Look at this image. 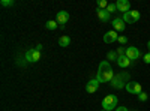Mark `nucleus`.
<instances>
[{
  "label": "nucleus",
  "instance_id": "4468645a",
  "mask_svg": "<svg viewBox=\"0 0 150 111\" xmlns=\"http://www.w3.org/2000/svg\"><path fill=\"white\" fill-rule=\"evenodd\" d=\"M57 44H59L62 48L69 47V44H71V38H69V36H60L59 41H57Z\"/></svg>",
  "mask_w": 150,
  "mask_h": 111
},
{
  "label": "nucleus",
  "instance_id": "dca6fc26",
  "mask_svg": "<svg viewBox=\"0 0 150 111\" xmlns=\"http://www.w3.org/2000/svg\"><path fill=\"white\" fill-rule=\"evenodd\" d=\"M129 15H131V21L132 23H137L140 20V17H141L138 11H129Z\"/></svg>",
  "mask_w": 150,
  "mask_h": 111
},
{
  "label": "nucleus",
  "instance_id": "6ab92c4d",
  "mask_svg": "<svg viewBox=\"0 0 150 111\" xmlns=\"http://www.w3.org/2000/svg\"><path fill=\"white\" fill-rule=\"evenodd\" d=\"M0 3H2V6H5V8H9V6H14L15 5L14 0H2Z\"/></svg>",
  "mask_w": 150,
  "mask_h": 111
},
{
  "label": "nucleus",
  "instance_id": "bb28decb",
  "mask_svg": "<svg viewBox=\"0 0 150 111\" xmlns=\"http://www.w3.org/2000/svg\"><path fill=\"white\" fill-rule=\"evenodd\" d=\"M147 47H149V53H150V41L147 42Z\"/></svg>",
  "mask_w": 150,
  "mask_h": 111
},
{
  "label": "nucleus",
  "instance_id": "aec40b11",
  "mask_svg": "<svg viewBox=\"0 0 150 111\" xmlns=\"http://www.w3.org/2000/svg\"><path fill=\"white\" fill-rule=\"evenodd\" d=\"M147 99H149V95H147L146 92H141V93L138 95V101H140V102H146Z\"/></svg>",
  "mask_w": 150,
  "mask_h": 111
},
{
  "label": "nucleus",
  "instance_id": "20e7f679",
  "mask_svg": "<svg viewBox=\"0 0 150 111\" xmlns=\"http://www.w3.org/2000/svg\"><path fill=\"white\" fill-rule=\"evenodd\" d=\"M24 57H26V60L29 62V63H36V62L41 60V51H38L36 48H32V50L26 51Z\"/></svg>",
  "mask_w": 150,
  "mask_h": 111
},
{
  "label": "nucleus",
  "instance_id": "5701e85b",
  "mask_svg": "<svg viewBox=\"0 0 150 111\" xmlns=\"http://www.w3.org/2000/svg\"><path fill=\"white\" fill-rule=\"evenodd\" d=\"M122 45H125V44H126L128 42V38H126V36H119V39H117Z\"/></svg>",
  "mask_w": 150,
  "mask_h": 111
},
{
  "label": "nucleus",
  "instance_id": "4be33fe9",
  "mask_svg": "<svg viewBox=\"0 0 150 111\" xmlns=\"http://www.w3.org/2000/svg\"><path fill=\"white\" fill-rule=\"evenodd\" d=\"M117 56H119V57H120V56H126V48H125V47L117 48Z\"/></svg>",
  "mask_w": 150,
  "mask_h": 111
},
{
  "label": "nucleus",
  "instance_id": "423d86ee",
  "mask_svg": "<svg viewBox=\"0 0 150 111\" xmlns=\"http://www.w3.org/2000/svg\"><path fill=\"white\" fill-rule=\"evenodd\" d=\"M140 56H141V53H140V50L137 47H134V45H131V47H128L126 48V57L132 62V60H137V59H140Z\"/></svg>",
  "mask_w": 150,
  "mask_h": 111
},
{
  "label": "nucleus",
  "instance_id": "1a4fd4ad",
  "mask_svg": "<svg viewBox=\"0 0 150 111\" xmlns=\"http://www.w3.org/2000/svg\"><path fill=\"white\" fill-rule=\"evenodd\" d=\"M112 27H114L116 32H123L125 29H126V23L123 21L122 17H117V18L112 20Z\"/></svg>",
  "mask_w": 150,
  "mask_h": 111
},
{
  "label": "nucleus",
  "instance_id": "b1692460",
  "mask_svg": "<svg viewBox=\"0 0 150 111\" xmlns=\"http://www.w3.org/2000/svg\"><path fill=\"white\" fill-rule=\"evenodd\" d=\"M143 60H144V63H147V65H149V63H150V53L144 54V56H143Z\"/></svg>",
  "mask_w": 150,
  "mask_h": 111
},
{
  "label": "nucleus",
  "instance_id": "39448f33",
  "mask_svg": "<svg viewBox=\"0 0 150 111\" xmlns=\"http://www.w3.org/2000/svg\"><path fill=\"white\" fill-rule=\"evenodd\" d=\"M125 90H126L128 93H132V95H140L143 90H141V84L137 83V81H129L126 84V87H125Z\"/></svg>",
  "mask_w": 150,
  "mask_h": 111
},
{
  "label": "nucleus",
  "instance_id": "2eb2a0df",
  "mask_svg": "<svg viewBox=\"0 0 150 111\" xmlns=\"http://www.w3.org/2000/svg\"><path fill=\"white\" fill-rule=\"evenodd\" d=\"M45 29H48V30H56V29H57V21H54V20L47 21V23H45Z\"/></svg>",
  "mask_w": 150,
  "mask_h": 111
},
{
  "label": "nucleus",
  "instance_id": "a878e982",
  "mask_svg": "<svg viewBox=\"0 0 150 111\" xmlns=\"http://www.w3.org/2000/svg\"><path fill=\"white\" fill-rule=\"evenodd\" d=\"M36 50L41 51V50H42V44H38V45H36Z\"/></svg>",
  "mask_w": 150,
  "mask_h": 111
},
{
  "label": "nucleus",
  "instance_id": "393cba45",
  "mask_svg": "<svg viewBox=\"0 0 150 111\" xmlns=\"http://www.w3.org/2000/svg\"><path fill=\"white\" fill-rule=\"evenodd\" d=\"M114 111H128V108L126 107H117Z\"/></svg>",
  "mask_w": 150,
  "mask_h": 111
},
{
  "label": "nucleus",
  "instance_id": "f3484780",
  "mask_svg": "<svg viewBox=\"0 0 150 111\" xmlns=\"http://www.w3.org/2000/svg\"><path fill=\"white\" fill-rule=\"evenodd\" d=\"M117 59H119V56H117L116 51H110V53L107 54V60H108V62H117Z\"/></svg>",
  "mask_w": 150,
  "mask_h": 111
},
{
  "label": "nucleus",
  "instance_id": "412c9836",
  "mask_svg": "<svg viewBox=\"0 0 150 111\" xmlns=\"http://www.w3.org/2000/svg\"><path fill=\"white\" fill-rule=\"evenodd\" d=\"M107 11L110 12V14H112V12H116V11H117L116 3H110V5H108V8H107Z\"/></svg>",
  "mask_w": 150,
  "mask_h": 111
},
{
  "label": "nucleus",
  "instance_id": "9d476101",
  "mask_svg": "<svg viewBox=\"0 0 150 111\" xmlns=\"http://www.w3.org/2000/svg\"><path fill=\"white\" fill-rule=\"evenodd\" d=\"M117 39H119V35H117L116 30H110V32H107L104 35V42L105 44H112V42H116Z\"/></svg>",
  "mask_w": 150,
  "mask_h": 111
},
{
  "label": "nucleus",
  "instance_id": "6e6552de",
  "mask_svg": "<svg viewBox=\"0 0 150 111\" xmlns=\"http://www.w3.org/2000/svg\"><path fill=\"white\" fill-rule=\"evenodd\" d=\"M99 84H101V83H99L96 78L90 80L89 83L86 84V92H87V93H96L98 89H99Z\"/></svg>",
  "mask_w": 150,
  "mask_h": 111
},
{
  "label": "nucleus",
  "instance_id": "f257e3e1",
  "mask_svg": "<svg viewBox=\"0 0 150 111\" xmlns=\"http://www.w3.org/2000/svg\"><path fill=\"white\" fill-rule=\"evenodd\" d=\"M112 77H114V72H112V68L110 65L108 60H104L99 63V68H98V75H96V80L99 83H111Z\"/></svg>",
  "mask_w": 150,
  "mask_h": 111
},
{
  "label": "nucleus",
  "instance_id": "ddd939ff",
  "mask_svg": "<svg viewBox=\"0 0 150 111\" xmlns=\"http://www.w3.org/2000/svg\"><path fill=\"white\" fill-rule=\"evenodd\" d=\"M116 63H117L120 68H123V69H125V68H128V66L131 65V60H129L126 56H120V57L117 59V62H116Z\"/></svg>",
  "mask_w": 150,
  "mask_h": 111
},
{
  "label": "nucleus",
  "instance_id": "f03ea898",
  "mask_svg": "<svg viewBox=\"0 0 150 111\" xmlns=\"http://www.w3.org/2000/svg\"><path fill=\"white\" fill-rule=\"evenodd\" d=\"M128 83H129V74L128 72H119V74H114V77H112L111 87L117 89V90H122V89L126 87Z\"/></svg>",
  "mask_w": 150,
  "mask_h": 111
},
{
  "label": "nucleus",
  "instance_id": "a211bd4d",
  "mask_svg": "<svg viewBox=\"0 0 150 111\" xmlns=\"http://www.w3.org/2000/svg\"><path fill=\"white\" fill-rule=\"evenodd\" d=\"M108 2H107V0H99V2H98V8L99 9H107L108 8Z\"/></svg>",
  "mask_w": 150,
  "mask_h": 111
},
{
  "label": "nucleus",
  "instance_id": "f8f14e48",
  "mask_svg": "<svg viewBox=\"0 0 150 111\" xmlns=\"http://www.w3.org/2000/svg\"><path fill=\"white\" fill-rule=\"evenodd\" d=\"M56 21H57L59 24H62V26H65V24L69 21V12H66V11H60V12H57V18H56Z\"/></svg>",
  "mask_w": 150,
  "mask_h": 111
},
{
  "label": "nucleus",
  "instance_id": "7ed1b4c3",
  "mask_svg": "<svg viewBox=\"0 0 150 111\" xmlns=\"http://www.w3.org/2000/svg\"><path fill=\"white\" fill-rule=\"evenodd\" d=\"M117 96H114V95H108V96H105L104 99H102V108L105 110V111H111V110H116L117 108Z\"/></svg>",
  "mask_w": 150,
  "mask_h": 111
},
{
  "label": "nucleus",
  "instance_id": "9b49d317",
  "mask_svg": "<svg viewBox=\"0 0 150 111\" xmlns=\"http://www.w3.org/2000/svg\"><path fill=\"white\" fill-rule=\"evenodd\" d=\"M96 15H98V18L101 20L102 23H108L110 21V18H111V14L107 11V9H96Z\"/></svg>",
  "mask_w": 150,
  "mask_h": 111
},
{
  "label": "nucleus",
  "instance_id": "cd10ccee",
  "mask_svg": "<svg viewBox=\"0 0 150 111\" xmlns=\"http://www.w3.org/2000/svg\"><path fill=\"white\" fill-rule=\"evenodd\" d=\"M102 111H105V110H102Z\"/></svg>",
  "mask_w": 150,
  "mask_h": 111
},
{
  "label": "nucleus",
  "instance_id": "0eeeda50",
  "mask_svg": "<svg viewBox=\"0 0 150 111\" xmlns=\"http://www.w3.org/2000/svg\"><path fill=\"white\" fill-rule=\"evenodd\" d=\"M116 6H117V11L123 12V14H126V12L131 11V3L128 2V0H117Z\"/></svg>",
  "mask_w": 150,
  "mask_h": 111
}]
</instances>
